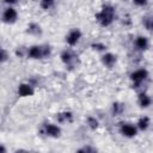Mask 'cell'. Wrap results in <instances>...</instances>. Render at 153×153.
<instances>
[{
  "instance_id": "cell-1",
  "label": "cell",
  "mask_w": 153,
  "mask_h": 153,
  "mask_svg": "<svg viewBox=\"0 0 153 153\" xmlns=\"http://www.w3.org/2000/svg\"><path fill=\"white\" fill-rule=\"evenodd\" d=\"M116 17V11L115 7L111 5H104L99 12L94 14L96 20L102 25V26H109L112 24Z\"/></svg>"
},
{
  "instance_id": "cell-2",
  "label": "cell",
  "mask_w": 153,
  "mask_h": 153,
  "mask_svg": "<svg viewBox=\"0 0 153 153\" xmlns=\"http://www.w3.org/2000/svg\"><path fill=\"white\" fill-rule=\"evenodd\" d=\"M50 53H51V49L47 44H43V45H31L27 49V56L30 59H33V60L48 57L50 55Z\"/></svg>"
},
{
  "instance_id": "cell-3",
  "label": "cell",
  "mask_w": 153,
  "mask_h": 153,
  "mask_svg": "<svg viewBox=\"0 0 153 153\" xmlns=\"http://www.w3.org/2000/svg\"><path fill=\"white\" fill-rule=\"evenodd\" d=\"M60 59H61V61L66 65V66H69V67H72V66H75L76 63H78V55L73 51V50H71V49H66V50H63L62 53H61V55H60Z\"/></svg>"
},
{
  "instance_id": "cell-4",
  "label": "cell",
  "mask_w": 153,
  "mask_h": 153,
  "mask_svg": "<svg viewBox=\"0 0 153 153\" xmlns=\"http://www.w3.org/2000/svg\"><path fill=\"white\" fill-rule=\"evenodd\" d=\"M81 36H82L81 31H80L78 27H74V29H72V30L67 33V36H66V43H67L69 47H74V45H76V44L79 43Z\"/></svg>"
},
{
  "instance_id": "cell-5",
  "label": "cell",
  "mask_w": 153,
  "mask_h": 153,
  "mask_svg": "<svg viewBox=\"0 0 153 153\" xmlns=\"http://www.w3.org/2000/svg\"><path fill=\"white\" fill-rule=\"evenodd\" d=\"M129 76H130V80L134 82V85H139L148 78V71L145 68H140V69L131 72Z\"/></svg>"
},
{
  "instance_id": "cell-6",
  "label": "cell",
  "mask_w": 153,
  "mask_h": 153,
  "mask_svg": "<svg viewBox=\"0 0 153 153\" xmlns=\"http://www.w3.org/2000/svg\"><path fill=\"white\" fill-rule=\"evenodd\" d=\"M43 133L49 137L56 139V137H60L61 135V128L55 123H47L43 126Z\"/></svg>"
},
{
  "instance_id": "cell-7",
  "label": "cell",
  "mask_w": 153,
  "mask_h": 153,
  "mask_svg": "<svg viewBox=\"0 0 153 153\" xmlns=\"http://www.w3.org/2000/svg\"><path fill=\"white\" fill-rule=\"evenodd\" d=\"M17 19H18V12L16 11V8L11 6L6 7L2 13V22L6 24H13L17 22Z\"/></svg>"
},
{
  "instance_id": "cell-8",
  "label": "cell",
  "mask_w": 153,
  "mask_h": 153,
  "mask_svg": "<svg viewBox=\"0 0 153 153\" xmlns=\"http://www.w3.org/2000/svg\"><path fill=\"white\" fill-rule=\"evenodd\" d=\"M137 127H136V124L134 126V124H131V123H123L122 126H121V128H120V131H121V134L123 135V136H126V137H134L136 134H137Z\"/></svg>"
},
{
  "instance_id": "cell-9",
  "label": "cell",
  "mask_w": 153,
  "mask_h": 153,
  "mask_svg": "<svg viewBox=\"0 0 153 153\" xmlns=\"http://www.w3.org/2000/svg\"><path fill=\"white\" fill-rule=\"evenodd\" d=\"M35 93V88L29 82H22L18 86V94L20 97H31Z\"/></svg>"
},
{
  "instance_id": "cell-10",
  "label": "cell",
  "mask_w": 153,
  "mask_h": 153,
  "mask_svg": "<svg viewBox=\"0 0 153 153\" xmlns=\"http://www.w3.org/2000/svg\"><path fill=\"white\" fill-rule=\"evenodd\" d=\"M100 60H102L103 66H105L106 68H112V67L116 65V62H117L116 55H114V54H111V53H105V54H103Z\"/></svg>"
},
{
  "instance_id": "cell-11",
  "label": "cell",
  "mask_w": 153,
  "mask_h": 153,
  "mask_svg": "<svg viewBox=\"0 0 153 153\" xmlns=\"http://www.w3.org/2000/svg\"><path fill=\"white\" fill-rule=\"evenodd\" d=\"M137 103H139L140 108L146 109V108H148V106L152 104V98H151L147 93L141 92V93H139V96H137Z\"/></svg>"
},
{
  "instance_id": "cell-12",
  "label": "cell",
  "mask_w": 153,
  "mask_h": 153,
  "mask_svg": "<svg viewBox=\"0 0 153 153\" xmlns=\"http://www.w3.org/2000/svg\"><path fill=\"white\" fill-rule=\"evenodd\" d=\"M134 44L136 47V49L139 50H146L148 49V45H149V42H148V38L145 37V36H137L134 41Z\"/></svg>"
},
{
  "instance_id": "cell-13",
  "label": "cell",
  "mask_w": 153,
  "mask_h": 153,
  "mask_svg": "<svg viewBox=\"0 0 153 153\" xmlns=\"http://www.w3.org/2000/svg\"><path fill=\"white\" fill-rule=\"evenodd\" d=\"M26 32L32 35V36H41L42 35V29L38 24L36 23H31L27 25V29H26Z\"/></svg>"
},
{
  "instance_id": "cell-14",
  "label": "cell",
  "mask_w": 153,
  "mask_h": 153,
  "mask_svg": "<svg viewBox=\"0 0 153 153\" xmlns=\"http://www.w3.org/2000/svg\"><path fill=\"white\" fill-rule=\"evenodd\" d=\"M136 127L139 130H147V128L149 127V118L147 116H143V117H140L139 121L136 122Z\"/></svg>"
},
{
  "instance_id": "cell-15",
  "label": "cell",
  "mask_w": 153,
  "mask_h": 153,
  "mask_svg": "<svg viewBox=\"0 0 153 153\" xmlns=\"http://www.w3.org/2000/svg\"><path fill=\"white\" fill-rule=\"evenodd\" d=\"M142 24L147 30L152 31L153 30V16H147V17L142 18Z\"/></svg>"
},
{
  "instance_id": "cell-16",
  "label": "cell",
  "mask_w": 153,
  "mask_h": 153,
  "mask_svg": "<svg viewBox=\"0 0 153 153\" xmlns=\"http://www.w3.org/2000/svg\"><path fill=\"white\" fill-rule=\"evenodd\" d=\"M59 122L60 123H63V122H72L73 120V116L72 114L68 111V112H62V114H59Z\"/></svg>"
},
{
  "instance_id": "cell-17",
  "label": "cell",
  "mask_w": 153,
  "mask_h": 153,
  "mask_svg": "<svg viewBox=\"0 0 153 153\" xmlns=\"http://www.w3.org/2000/svg\"><path fill=\"white\" fill-rule=\"evenodd\" d=\"M86 122H87V126H88V127H90L92 130H96V129L99 127V122H98V120H97L96 117L90 116V117H87Z\"/></svg>"
},
{
  "instance_id": "cell-18",
  "label": "cell",
  "mask_w": 153,
  "mask_h": 153,
  "mask_svg": "<svg viewBox=\"0 0 153 153\" xmlns=\"http://www.w3.org/2000/svg\"><path fill=\"white\" fill-rule=\"evenodd\" d=\"M55 2H56V0H41L39 6H41L43 10L47 11V10H50L51 7H54Z\"/></svg>"
},
{
  "instance_id": "cell-19",
  "label": "cell",
  "mask_w": 153,
  "mask_h": 153,
  "mask_svg": "<svg viewBox=\"0 0 153 153\" xmlns=\"http://www.w3.org/2000/svg\"><path fill=\"white\" fill-rule=\"evenodd\" d=\"M123 109H124L123 104H120V103H114V104H112V112H114L115 116L120 115V114L123 111Z\"/></svg>"
},
{
  "instance_id": "cell-20",
  "label": "cell",
  "mask_w": 153,
  "mask_h": 153,
  "mask_svg": "<svg viewBox=\"0 0 153 153\" xmlns=\"http://www.w3.org/2000/svg\"><path fill=\"white\" fill-rule=\"evenodd\" d=\"M91 48L93 50H97V51H104L106 49V45L103 44V43H92L91 44Z\"/></svg>"
},
{
  "instance_id": "cell-21",
  "label": "cell",
  "mask_w": 153,
  "mask_h": 153,
  "mask_svg": "<svg viewBox=\"0 0 153 153\" xmlns=\"http://www.w3.org/2000/svg\"><path fill=\"white\" fill-rule=\"evenodd\" d=\"M133 2L136 6H146L148 4V0H133Z\"/></svg>"
},
{
  "instance_id": "cell-22",
  "label": "cell",
  "mask_w": 153,
  "mask_h": 153,
  "mask_svg": "<svg viewBox=\"0 0 153 153\" xmlns=\"http://www.w3.org/2000/svg\"><path fill=\"white\" fill-rule=\"evenodd\" d=\"M96 151H97L96 148H92V147H90V146H87V147H82V148L78 149V152H96Z\"/></svg>"
},
{
  "instance_id": "cell-23",
  "label": "cell",
  "mask_w": 153,
  "mask_h": 153,
  "mask_svg": "<svg viewBox=\"0 0 153 153\" xmlns=\"http://www.w3.org/2000/svg\"><path fill=\"white\" fill-rule=\"evenodd\" d=\"M7 57H8L7 51H6L5 49H2V50H1V62H5V61L7 60Z\"/></svg>"
},
{
  "instance_id": "cell-24",
  "label": "cell",
  "mask_w": 153,
  "mask_h": 153,
  "mask_svg": "<svg viewBox=\"0 0 153 153\" xmlns=\"http://www.w3.org/2000/svg\"><path fill=\"white\" fill-rule=\"evenodd\" d=\"M4 2L7 5H16L19 2V0H4Z\"/></svg>"
}]
</instances>
